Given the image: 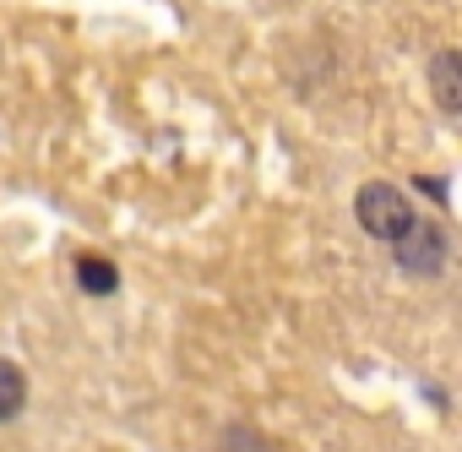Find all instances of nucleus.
<instances>
[{
	"instance_id": "nucleus-1",
	"label": "nucleus",
	"mask_w": 462,
	"mask_h": 452,
	"mask_svg": "<svg viewBox=\"0 0 462 452\" xmlns=\"http://www.w3.org/2000/svg\"><path fill=\"white\" fill-rule=\"evenodd\" d=\"M354 212H359V223H365V235H375V240H402L413 223H419V218H413V202H408L397 185H386V180H370V185L359 191Z\"/></svg>"
},
{
	"instance_id": "nucleus-2",
	"label": "nucleus",
	"mask_w": 462,
	"mask_h": 452,
	"mask_svg": "<svg viewBox=\"0 0 462 452\" xmlns=\"http://www.w3.org/2000/svg\"><path fill=\"white\" fill-rule=\"evenodd\" d=\"M392 251H397V268H402V273H440V262H446V235L435 230V223H413L402 240H392Z\"/></svg>"
},
{
	"instance_id": "nucleus-3",
	"label": "nucleus",
	"mask_w": 462,
	"mask_h": 452,
	"mask_svg": "<svg viewBox=\"0 0 462 452\" xmlns=\"http://www.w3.org/2000/svg\"><path fill=\"white\" fill-rule=\"evenodd\" d=\"M430 88H435V104H440V109L462 115V50L435 55V66H430Z\"/></svg>"
},
{
	"instance_id": "nucleus-4",
	"label": "nucleus",
	"mask_w": 462,
	"mask_h": 452,
	"mask_svg": "<svg viewBox=\"0 0 462 452\" xmlns=\"http://www.w3.org/2000/svg\"><path fill=\"white\" fill-rule=\"evenodd\" d=\"M23 403H28V376L0 354V425H12L23 414Z\"/></svg>"
},
{
	"instance_id": "nucleus-5",
	"label": "nucleus",
	"mask_w": 462,
	"mask_h": 452,
	"mask_svg": "<svg viewBox=\"0 0 462 452\" xmlns=\"http://www.w3.org/2000/svg\"><path fill=\"white\" fill-rule=\"evenodd\" d=\"M77 284H82L88 295H115V289H120V273H115V262H104V257H77Z\"/></svg>"
}]
</instances>
